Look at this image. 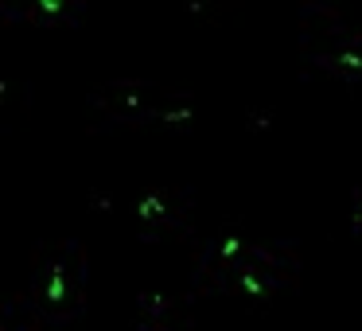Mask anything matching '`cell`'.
I'll return each mask as SVG.
<instances>
[{"label":"cell","instance_id":"6da1fadb","mask_svg":"<svg viewBox=\"0 0 362 331\" xmlns=\"http://www.w3.org/2000/svg\"><path fill=\"white\" fill-rule=\"evenodd\" d=\"M136 214H141L144 222H156V219H164V214H168V207H164V199H160V195H144L141 203H136Z\"/></svg>","mask_w":362,"mask_h":331},{"label":"cell","instance_id":"7a4b0ae2","mask_svg":"<svg viewBox=\"0 0 362 331\" xmlns=\"http://www.w3.org/2000/svg\"><path fill=\"white\" fill-rule=\"evenodd\" d=\"M63 296H66V277H63V265H55L47 284V304H63Z\"/></svg>","mask_w":362,"mask_h":331},{"label":"cell","instance_id":"3957f363","mask_svg":"<svg viewBox=\"0 0 362 331\" xmlns=\"http://www.w3.org/2000/svg\"><path fill=\"white\" fill-rule=\"evenodd\" d=\"M339 66H343V71H362V55H354V51H343V55H339Z\"/></svg>","mask_w":362,"mask_h":331},{"label":"cell","instance_id":"277c9868","mask_svg":"<svg viewBox=\"0 0 362 331\" xmlns=\"http://www.w3.org/2000/svg\"><path fill=\"white\" fill-rule=\"evenodd\" d=\"M218 253H222V257H238V253H242V238L230 234L226 242H222V250H218Z\"/></svg>","mask_w":362,"mask_h":331},{"label":"cell","instance_id":"5b68a950","mask_svg":"<svg viewBox=\"0 0 362 331\" xmlns=\"http://www.w3.org/2000/svg\"><path fill=\"white\" fill-rule=\"evenodd\" d=\"M242 289H245V292H253V296H265V284H261L253 273H245V277H242Z\"/></svg>","mask_w":362,"mask_h":331},{"label":"cell","instance_id":"8992f818","mask_svg":"<svg viewBox=\"0 0 362 331\" xmlns=\"http://www.w3.org/2000/svg\"><path fill=\"white\" fill-rule=\"evenodd\" d=\"M35 4H40L47 16H59V12H63V0H35Z\"/></svg>","mask_w":362,"mask_h":331},{"label":"cell","instance_id":"52a82bcc","mask_svg":"<svg viewBox=\"0 0 362 331\" xmlns=\"http://www.w3.org/2000/svg\"><path fill=\"white\" fill-rule=\"evenodd\" d=\"M164 121L172 125V121H191V110H172V113H164Z\"/></svg>","mask_w":362,"mask_h":331}]
</instances>
